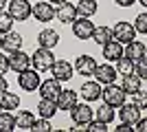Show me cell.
<instances>
[{
	"instance_id": "obj_1",
	"label": "cell",
	"mask_w": 147,
	"mask_h": 132,
	"mask_svg": "<svg viewBox=\"0 0 147 132\" xmlns=\"http://www.w3.org/2000/svg\"><path fill=\"white\" fill-rule=\"evenodd\" d=\"M125 97H127V93H125L121 86L108 84L105 88H101V97H99V99H103V104H108V106H112V108H121L123 104H125Z\"/></svg>"
},
{
	"instance_id": "obj_2",
	"label": "cell",
	"mask_w": 147,
	"mask_h": 132,
	"mask_svg": "<svg viewBox=\"0 0 147 132\" xmlns=\"http://www.w3.org/2000/svg\"><path fill=\"white\" fill-rule=\"evenodd\" d=\"M40 84H42V79H40V70L35 68H24L18 73V86L24 90V93H35L37 88H40Z\"/></svg>"
},
{
	"instance_id": "obj_3",
	"label": "cell",
	"mask_w": 147,
	"mask_h": 132,
	"mask_svg": "<svg viewBox=\"0 0 147 132\" xmlns=\"http://www.w3.org/2000/svg\"><path fill=\"white\" fill-rule=\"evenodd\" d=\"M55 64V55H53V51L51 49H40L31 55V66L35 70H40V73H46V70H51V66Z\"/></svg>"
},
{
	"instance_id": "obj_4",
	"label": "cell",
	"mask_w": 147,
	"mask_h": 132,
	"mask_svg": "<svg viewBox=\"0 0 147 132\" xmlns=\"http://www.w3.org/2000/svg\"><path fill=\"white\" fill-rule=\"evenodd\" d=\"M7 11L16 22H24V20L31 18V11H33V5L29 0H11L7 2Z\"/></svg>"
},
{
	"instance_id": "obj_5",
	"label": "cell",
	"mask_w": 147,
	"mask_h": 132,
	"mask_svg": "<svg viewBox=\"0 0 147 132\" xmlns=\"http://www.w3.org/2000/svg\"><path fill=\"white\" fill-rule=\"evenodd\" d=\"M68 112H70V119H73L75 126H88L94 119V110L88 106V101L86 104H75Z\"/></svg>"
},
{
	"instance_id": "obj_6",
	"label": "cell",
	"mask_w": 147,
	"mask_h": 132,
	"mask_svg": "<svg viewBox=\"0 0 147 132\" xmlns=\"http://www.w3.org/2000/svg\"><path fill=\"white\" fill-rule=\"evenodd\" d=\"M112 38L117 40V42H121V44H129L136 38L134 24H129V22H117L114 29H112Z\"/></svg>"
},
{
	"instance_id": "obj_7",
	"label": "cell",
	"mask_w": 147,
	"mask_h": 132,
	"mask_svg": "<svg viewBox=\"0 0 147 132\" xmlns=\"http://www.w3.org/2000/svg\"><path fill=\"white\" fill-rule=\"evenodd\" d=\"M92 31H94V22H90V18H75L73 20V33L77 40H90Z\"/></svg>"
},
{
	"instance_id": "obj_8",
	"label": "cell",
	"mask_w": 147,
	"mask_h": 132,
	"mask_svg": "<svg viewBox=\"0 0 147 132\" xmlns=\"http://www.w3.org/2000/svg\"><path fill=\"white\" fill-rule=\"evenodd\" d=\"M117 68L110 66V64H97V68H94V79H97L101 86H108V84H114L117 82Z\"/></svg>"
},
{
	"instance_id": "obj_9",
	"label": "cell",
	"mask_w": 147,
	"mask_h": 132,
	"mask_svg": "<svg viewBox=\"0 0 147 132\" xmlns=\"http://www.w3.org/2000/svg\"><path fill=\"white\" fill-rule=\"evenodd\" d=\"M31 16H33L37 22H51V20L55 18V7L51 5L49 0H44V2H35Z\"/></svg>"
},
{
	"instance_id": "obj_10",
	"label": "cell",
	"mask_w": 147,
	"mask_h": 132,
	"mask_svg": "<svg viewBox=\"0 0 147 132\" xmlns=\"http://www.w3.org/2000/svg\"><path fill=\"white\" fill-rule=\"evenodd\" d=\"M37 90H40V97H42V99H53L55 101L57 95L61 93V82L55 79V77H51V79H46V82L40 84Z\"/></svg>"
},
{
	"instance_id": "obj_11",
	"label": "cell",
	"mask_w": 147,
	"mask_h": 132,
	"mask_svg": "<svg viewBox=\"0 0 147 132\" xmlns=\"http://www.w3.org/2000/svg\"><path fill=\"white\" fill-rule=\"evenodd\" d=\"M119 119H121V123H127V126L134 128L136 121L141 119V108H136L134 104H123L121 110H119Z\"/></svg>"
},
{
	"instance_id": "obj_12",
	"label": "cell",
	"mask_w": 147,
	"mask_h": 132,
	"mask_svg": "<svg viewBox=\"0 0 147 132\" xmlns=\"http://www.w3.org/2000/svg\"><path fill=\"white\" fill-rule=\"evenodd\" d=\"M31 66V55H26L24 51H13V53H9V68L16 70V73H20V70H24Z\"/></svg>"
},
{
	"instance_id": "obj_13",
	"label": "cell",
	"mask_w": 147,
	"mask_h": 132,
	"mask_svg": "<svg viewBox=\"0 0 147 132\" xmlns=\"http://www.w3.org/2000/svg\"><path fill=\"white\" fill-rule=\"evenodd\" d=\"M51 70H53V77H55V79L68 82L75 73V66H70V62H66V60H55V64L51 66Z\"/></svg>"
},
{
	"instance_id": "obj_14",
	"label": "cell",
	"mask_w": 147,
	"mask_h": 132,
	"mask_svg": "<svg viewBox=\"0 0 147 132\" xmlns=\"http://www.w3.org/2000/svg\"><path fill=\"white\" fill-rule=\"evenodd\" d=\"M77 5H68V2H61L59 7L55 9V18L59 20L61 24H70L75 18H77Z\"/></svg>"
},
{
	"instance_id": "obj_15",
	"label": "cell",
	"mask_w": 147,
	"mask_h": 132,
	"mask_svg": "<svg viewBox=\"0 0 147 132\" xmlns=\"http://www.w3.org/2000/svg\"><path fill=\"white\" fill-rule=\"evenodd\" d=\"M94 68H97V62H94V57L90 55H79L75 60V70L79 73V75H94Z\"/></svg>"
},
{
	"instance_id": "obj_16",
	"label": "cell",
	"mask_w": 147,
	"mask_h": 132,
	"mask_svg": "<svg viewBox=\"0 0 147 132\" xmlns=\"http://www.w3.org/2000/svg\"><path fill=\"white\" fill-rule=\"evenodd\" d=\"M20 49H22V35L16 33L13 29H11V31H7L5 35H2V51L13 53V51H20Z\"/></svg>"
},
{
	"instance_id": "obj_17",
	"label": "cell",
	"mask_w": 147,
	"mask_h": 132,
	"mask_svg": "<svg viewBox=\"0 0 147 132\" xmlns=\"http://www.w3.org/2000/svg\"><path fill=\"white\" fill-rule=\"evenodd\" d=\"M123 55L129 57L132 62H138L141 57L147 55V49H145V44L138 42V40H132L129 44H125V51H123Z\"/></svg>"
},
{
	"instance_id": "obj_18",
	"label": "cell",
	"mask_w": 147,
	"mask_h": 132,
	"mask_svg": "<svg viewBox=\"0 0 147 132\" xmlns=\"http://www.w3.org/2000/svg\"><path fill=\"white\" fill-rule=\"evenodd\" d=\"M101 49H103V57L108 60V62H117L119 57H123V44L117 42L114 38H112L110 42H105Z\"/></svg>"
},
{
	"instance_id": "obj_19",
	"label": "cell",
	"mask_w": 147,
	"mask_h": 132,
	"mask_svg": "<svg viewBox=\"0 0 147 132\" xmlns=\"http://www.w3.org/2000/svg\"><path fill=\"white\" fill-rule=\"evenodd\" d=\"M57 42H59V33L53 31V29H44V31H40V35H37V44L42 46V49H55Z\"/></svg>"
},
{
	"instance_id": "obj_20",
	"label": "cell",
	"mask_w": 147,
	"mask_h": 132,
	"mask_svg": "<svg viewBox=\"0 0 147 132\" xmlns=\"http://www.w3.org/2000/svg\"><path fill=\"white\" fill-rule=\"evenodd\" d=\"M81 97L90 104V101H97L99 97H101V84L94 79V82H84V86H81Z\"/></svg>"
},
{
	"instance_id": "obj_21",
	"label": "cell",
	"mask_w": 147,
	"mask_h": 132,
	"mask_svg": "<svg viewBox=\"0 0 147 132\" xmlns=\"http://www.w3.org/2000/svg\"><path fill=\"white\" fill-rule=\"evenodd\" d=\"M55 101H57V108H59V110H70V108L77 104V93H75V90H64V88H61V93L57 95Z\"/></svg>"
},
{
	"instance_id": "obj_22",
	"label": "cell",
	"mask_w": 147,
	"mask_h": 132,
	"mask_svg": "<svg viewBox=\"0 0 147 132\" xmlns=\"http://www.w3.org/2000/svg\"><path fill=\"white\" fill-rule=\"evenodd\" d=\"M57 110H59L57 101H53V99H40V104H37V114L44 117V119H53Z\"/></svg>"
},
{
	"instance_id": "obj_23",
	"label": "cell",
	"mask_w": 147,
	"mask_h": 132,
	"mask_svg": "<svg viewBox=\"0 0 147 132\" xmlns=\"http://www.w3.org/2000/svg\"><path fill=\"white\" fill-rule=\"evenodd\" d=\"M35 123V114L31 110H20L16 117V130H31Z\"/></svg>"
},
{
	"instance_id": "obj_24",
	"label": "cell",
	"mask_w": 147,
	"mask_h": 132,
	"mask_svg": "<svg viewBox=\"0 0 147 132\" xmlns=\"http://www.w3.org/2000/svg\"><path fill=\"white\" fill-rule=\"evenodd\" d=\"M141 82H143L141 77L136 75V73H132V75H125V77H123V86L121 88L127 95H136L138 90H141Z\"/></svg>"
},
{
	"instance_id": "obj_25",
	"label": "cell",
	"mask_w": 147,
	"mask_h": 132,
	"mask_svg": "<svg viewBox=\"0 0 147 132\" xmlns=\"http://www.w3.org/2000/svg\"><path fill=\"white\" fill-rule=\"evenodd\" d=\"M0 108L2 110H18L20 108V97L16 93H2L0 95Z\"/></svg>"
},
{
	"instance_id": "obj_26",
	"label": "cell",
	"mask_w": 147,
	"mask_h": 132,
	"mask_svg": "<svg viewBox=\"0 0 147 132\" xmlns=\"http://www.w3.org/2000/svg\"><path fill=\"white\" fill-rule=\"evenodd\" d=\"M97 9H99L97 0H79L77 2V13L84 16V18H92L97 13Z\"/></svg>"
},
{
	"instance_id": "obj_27",
	"label": "cell",
	"mask_w": 147,
	"mask_h": 132,
	"mask_svg": "<svg viewBox=\"0 0 147 132\" xmlns=\"http://www.w3.org/2000/svg\"><path fill=\"white\" fill-rule=\"evenodd\" d=\"M90 40H94L99 46H103L105 42H110V40H112V29H110V26H105V24L103 26H94Z\"/></svg>"
},
{
	"instance_id": "obj_28",
	"label": "cell",
	"mask_w": 147,
	"mask_h": 132,
	"mask_svg": "<svg viewBox=\"0 0 147 132\" xmlns=\"http://www.w3.org/2000/svg\"><path fill=\"white\" fill-rule=\"evenodd\" d=\"M117 73L119 75H132V73H134V62H132V60H129V57H119L117 60Z\"/></svg>"
},
{
	"instance_id": "obj_29",
	"label": "cell",
	"mask_w": 147,
	"mask_h": 132,
	"mask_svg": "<svg viewBox=\"0 0 147 132\" xmlns=\"http://www.w3.org/2000/svg\"><path fill=\"white\" fill-rule=\"evenodd\" d=\"M11 130H16V117L9 110L0 112V132H11Z\"/></svg>"
},
{
	"instance_id": "obj_30",
	"label": "cell",
	"mask_w": 147,
	"mask_h": 132,
	"mask_svg": "<svg viewBox=\"0 0 147 132\" xmlns=\"http://www.w3.org/2000/svg\"><path fill=\"white\" fill-rule=\"evenodd\" d=\"M97 119H101V121H105V123H112V119H114V108L112 106H108V104H103L101 108H97Z\"/></svg>"
},
{
	"instance_id": "obj_31",
	"label": "cell",
	"mask_w": 147,
	"mask_h": 132,
	"mask_svg": "<svg viewBox=\"0 0 147 132\" xmlns=\"http://www.w3.org/2000/svg\"><path fill=\"white\" fill-rule=\"evenodd\" d=\"M13 22H16V20L9 16V11L2 9V11H0V33L5 35L7 31H11V29H13Z\"/></svg>"
},
{
	"instance_id": "obj_32",
	"label": "cell",
	"mask_w": 147,
	"mask_h": 132,
	"mask_svg": "<svg viewBox=\"0 0 147 132\" xmlns=\"http://www.w3.org/2000/svg\"><path fill=\"white\" fill-rule=\"evenodd\" d=\"M134 29H136V33L147 35V11L136 16V20H134Z\"/></svg>"
},
{
	"instance_id": "obj_33",
	"label": "cell",
	"mask_w": 147,
	"mask_h": 132,
	"mask_svg": "<svg viewBox=\"0 0 147 132\" xmlns=\"http://www.w3.org/2000/svg\"><path fill=\"white\" fill-rule=\"evenodd\" d=\"M33 132H51L53 130V126H51L49 119H44V117H40V119H35V123H33V128H31Z\"/></svg>"
},
{
	"instance_id": "obj_34",
	"label": "cell",
	"mask_w": 147,
	"mask_h": 132,
	"mask_svg": "<svg viewBox=\"0 0 147 132\" xmlns=\"http://www.w3.org/2000/svg\"><path fill=\"white\" fill-rule=\"evenodd\" d=\"M134 73L141 77V79H147V55L141 57L138 62H134Z\"/></svg>"
},
{
	"instance_id": "obj_35",
	"label": "cell",
	"mask_w": 147,
	"mask_h": 132,
	"mask_svg": "<svg viewBox=\"0 0 147 132\" xmlns=\"http://www.w3.org/2000/svg\"><path fill=\"white\" fill-rule=\"evenodd\" d=\"M134 97V106L141 108V110H147V90H138L136 95H132Z\"/></svg>"
},
{
	"instance_id": "obj_36",
	"label": "cell",
	"mask_w": 147,
	"mask_h": 132,
	"mask_svg": "<svg viewBox=\"0 0 147 132\" xmlns=\"http://www.w3.org/2000/svg\"><path fill=\"white\" fill-rule=\"evenodd\" d=\"M108 126H110V123H105V121H101V119H92L90 123H88V132H105L108 130Z\"/></svg>"
},
{
	"instance_id": "obj_37",
	"label": "cell",
	"mask_w": 147,
	"mask_h": 132,
	"mask_svg": "<svg viewBox=\"0 0 147 132\" xmlns=\"http://www.w3.org/2000/svg\"><path fill=\"white\" fill-rule=\"evenodd\" d=\"M7 70H9V55L0 53V75H5Z\"/></svg>"
},
{
	"instance_id": "obj_38",
	"label": "cell",
	"mask_w": 147,
	"mask_h": 132,
	"mask_svg": "<svg viewBox=\"0 0 147 132\" xmlns=\"http://www.w3.org/2000/svg\"><path fill=\"white\" fill-rule=\"evenodd\" d=\"M134 130L147 132V119H138V121H136V126H134Z\"/></svg>"
},
{
	"instance_id": "obj_39",
	"label": "cell",
	"mask_w": 147,
	"mask_h": 132,
	"mask_svg": "<svg viewBox=\"0 0 147 132\" xmlns=\"http://www.w3.org/2000/svg\"><path fill=\"white\" fill-rule=\"evenodd\" d=\"M7 90H9V84H7V79L2 75H0V95L2 93H7Z\"/></svg>"
},
{
	"instance_id": "obj_40",
	"label": "cell",
	"mask_w": 147,
	"mask_h": 132,
	"mask_svg": "<svg viewBox=\"0 0 147 132\" xmlns=\"http://www.w3.org/2000/svg\"><path fill=\"white\" fill-rule=\"evenodd\" d=\"M114 2H117L119 7H132L136 2V0H114Z\"/></svg>"
},
{
	"instance_id": "obj_41",
	"label": "cell",
	"mask_w": 147,
	"mask_h": 132,
	"mask_svg": "<svg viewBox=\"0 0 147 132\" xmlns=\"http://www.w3.org/2000/svg\"><path fill=\"white\" fill-rule=\"evenodd\" d=\"M132 130H134V128H132V126H127V123H121V126L117 128V132H132Z\"/></svg>"
},
{
	"instance_id": "obj_42",
	"label": "cell",
	"mask_w": 147,
	"mask_h": 132,
	"mask_svg": "<svg viewBox=\"0 0 147 132\" xmlns=\"http://www.w3.org/2000/svg\"><path fill=\"white\" fill-rule=\"evenodd\" d=\"M51 5H61V2H66V0H49Z\"/></svg>"
},
{
	"instance_id": "obj_43",
	"label": "cell",
	"mask_w": 147,
	"mask_h": 132,
	"mask_svg": "<svg viewBox=\"0 0 147 132\" xmlns=\"http://www.w3.org/2000/svg\"><path fill=\"white\" fill-rule=\"evenodd\" d=\"M5 7H7V0H0V11H2Z\"/></svg>"
},
{
	"instance_id": "obj_44",
	"label": "cell",
	"mask_w": 147,
	"mask_h": 132,
	"mask_svg": "<svg viewBox=\"0 0 147 132\" xmlns=\"http://www.w3.org/2000/svg\"><path fill=\"white\" fill-rule=\"evenodd\" d=\"M138 2H141V5H143V7H147V0H138Z\"/></svg>"
},
{
	"instance_id": "obj_45",
	"label": "cell",
	"mask_w": 147,
	"mask_h": 132,
	"mask_svg": "<svg viewBox=\"0 0 147 132\" xmlns=\"http://www.w3.org/2000/svg\"><path fill=\"white\" fill-rule=\"evenodd\" d=\"M0 49H2V33H0Z\"/></svg>"
},
{
	"instance_id": "obj_46",
	"label": "cell",
	"mask_w": 147,
	"mask_h": 132,
	"mask_svg": "<svg viewBox=\"0 0 147 132\" xmlns=\"http://www.w3.org/2000/svg\"><path fill=\"white\" fill-rule=\"evenodd\" d=\"M0 110H2V108H0Z\"/></svg>"
},
{
	"instance_id": "obj_47",
	"label": "cell",
	"mask_w": 147,
	"mask_h": 132,
	"mask_svg": "<svg viewBox=\"0 0 147 132\" xmlns=\"http://www.w3.org/2000/svg\"><path fill=\"white\" fill-rule=\"evenodd\" d=\"M77 2H79V0H77Z\"/></svg>"
}]
</instances>
